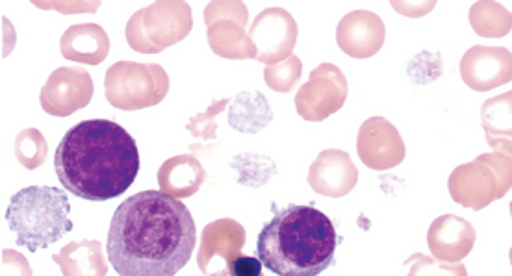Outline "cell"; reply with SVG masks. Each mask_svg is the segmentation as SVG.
<instances>
[{"instance_id":"obj_1","label":"cell","mask_w":512,"mask_h":276,"mask_svg":"<svg viewBox=\"0 0 512 276\" xmlns=\"http://www.w3.org/2000/svg\"><path fill=\"white\" fill-rule=\"evenodd\" d=\"M195 245L197 230L186 204L149 189L117 208L108 230V262L119 276H175Z\"/></svg>"},{"instance_id":"obj_2","label":"cell","mask_w":512,"mask_h":276,"mask_svg":"<svg viewBox=\"0 0 512 276\" xmlns=\"http://www.w3.org/2000/svg\"><path fill=\"white\" fill-rule=\"evenodd\" d=\"M58 180L84 201L123 195L140 173L136 139L108 119H90L69 128L54 154Z\"/></svg>"},{"instance_id":"obj_3","label":"cell","mask_w":512,"mask_h":276,"mask_svg":"<svg viewBox=\"0 0 512 276\" xmlns=\"http://www.w3.org/2000/svg\"><path fill=\"white\" fill-rule=\"evenodd\" d=\"M338 236L314 206L290 204L275 212L256 239V254L277 276H318L334 262Z\"/></svg>"},{"instance_id":"obj_4","label":"cell","mask_w":512,"mask_h":276,"mask_svg":"<svg viewBox=\"0 0 512 276\" xmlns=\"http://www.w3.org/2000/svg\"><path fill=\"white\" fill-rule=\"evenodd\" d=\"M71 202L64 189L30 186L17 191L6 210V221L19 247L30 252L49 249L73 230Z\"/></svg>"},{"instance_id":"obj_5","label":"cell","mask_w":512,"mask_h":276,"mask_svg":"<svg viewBox=\"0 0 512 276\" xmlns=\"http://www.w3.org/2000/svg\"><path fill=\"white\" fill-rule=\"evenodd\" d=\"M511 186V154L496 151L459 165L448 180L451 199L475 212L503 199Z\"/></svg>"},{"instance_id":"obj_6","label":"cell","mask_w":512,"mask_h":276,"mask_svg":"<svg viewBox=\"0 0 512 276\" xmlns=\"http://www.w3.org/2000/svg\"><path fill=\"white\" fill-rule=\"evenodd\" d=\"M192 28V10L186 2L160 0L128 19L125 36L132 51L160 54L188 38Z\"/></svg>"},{"instance_id":"obj_7","label":"cell","mask_w":512,"mask_h":276,"mask_svg":"<svg viewBox=\"0 0 512 276\" xmlns=\"http://www.w3.org/2000/svg\"><path fill=\"white\" fill-rule=\"evenodd\" d=\"M167 91L169 76L158 63L117 62L104 76L106 99L123 112L153 108L166 99Z\"/></svg>"},{"instance_id":"obj_8","label":"cell","mask_w":512,"mask_h":276,"mask_svg":"<svg viewBox=\"0 0 512 276\" xmlns=\"http://www.w3.org/2000/svg\"><path fill=\"white\" fill-rule=\"evenodd\" d=\"M208 45L219 58L256 60V47L245 28L249 25V10L240 0H216L205 10Z\"/></svg>"},{"instance_id":"obj_9","label":"cell","mask_w":512,"mask_h":276,"mask_svg":"<svg viewBox=\"0 0 512 276\" xmlns=\"http://www.w3.org/2000/svg\"><path fill=\"white\" fill-rule=\"evenodd\" d=\"M347 78L334 63H321L295 95V110L310 123H321L344 108Z\"/></svg>"},{"instance_id":"obj_10","label":"cell","mask_w":512,"mask_h":276,"mask_svg":"<svg viewBox=\"0 0 512 276\" xmlns=\"http://www.w3.org/2000/svg\"><path fill=\"white\" fill-rule=\"evenodd\" d=\"M247 241L244 226L234 219H218L205 226L197 249V264L205 276H231L232 262Z\"/></svg>"},{"instance_id":"obj_11","label":"cell","mask_w":512,"mask_h":276,"mask_svg":"<svg viewBox=\"0 0 512 276\" xmlns=\"http://www.w3.org/2000/svg\"><path fill=\"white\" fill-rule=\"evenodd\" d=\"M247 34L258 52L256 60L275 65L292 56L299 28L292 13L282 8H266L256 15Z\"/></svg>"},{"instance_id":"obj_12","label":"cell","mask_w":512,"mask_h":276,"mask_svg":"<svg viewBox=\"0 0 512 276\" xmlns=\"http://www.w3.org/2000/svg\"><path fill=\"white\" fill-rule=\"evenodd\" d=\"M95 84L86 69L58 67L41 88V108L54 117H69L86 108L93 99Z\"/></svg>"},{"instance_id":"obj_13","label":"cell","mask_w":512,"mask_h":276,"mask_svg":"<svg viewBox=\"0 0 512 276\" xmlns=\"http://www.w3.org/2000/svg\"><path fill=\"white\" fill-rule=\"evenodd\" d=\"M357 152L368 169L388 171L403 164L407 147L399 130L388 119L370 117L359 128Z\"/></svg>"},{"instance_id":"obj_14","label":"cell","mask_w":512,"mask_h":276,"mask_svg":"<svg viewBox=\"0 0 512 276\" xmlns=\"http://www.w3.org/2000/svg\"><path fill=\"white\" fill-rule=\"evenodd\" d=\"M461 78L474 91H492L512 80V52L505 47L475 45L464 52Z\"/></svg>"},{"instance_id":"obj_15","label":"cell","mask_w":512,"mask_h":276,"mask_svg":"<svg viewBox=\"0 0 512 276\" xmlns=\"http://www.w3.org/2000/svg\"><path fill=\"white\" fill-rule=\"evenodd\" d=\"M359 169L351 156L340 149H327L318 154L308 169V184L316 193L331 199H342L357 188Z\"/></svg>"},{"instance_id":"obj_16","label":"cell","mask_w":512,"mask_h":276,"mask_svg":"<svg viewBox=\"0 0 512 276\" xmlns=\"http://www.w3.org/2000/svg\"><path fill=\"white\" fill-rule=\"evenodd\" d=\"M386 28L377 13L355 10L342 17L336 28V41L347 56L366 60L383 49Z\"/></svg>"},{"instance_id":"obj_17","label":"cell","mask_w":512,"mask_h":276,"mask_svg":"<svg viewBox=\"0 0 512 276\" xmlns=\"http://www.w3.org/2000/svg\"><path fill=\"white\" fill-rule=\"evenodd\" d=\"M477 232L470 221L459 215H440L427 232V245L435 260L448 264H461L472 252Z\"/></svg>"},{"instance_id":"obj_18","label":"cell","mask_w":512,"mask_h":276,"mask_svg":"<svg viewBox=\"0 0 512 276\" xmlns=\"http://www.w3.org/2000/svg\"><path fill=\"white\" fill-rule=\"evenodd\" d=\"M60 52L71 62L99 65L110 54V38L101 25L69 26L60 39Z\"/></svg>"},{"instance_id":"obj_19","label":"cell","mask_w":512,"mask_h":276,"mask_svg":"<svg viewBox=\"0 0 512 276\" xmlns=\"http://www.w3.org/2000/svg\"><path fill=\"white\" fill-rule=\"evenodd\" d=\"M205 167L192 156H173L158 171L160 191L173 199H188L205 184Z\"/></svg>"},{"instance_id":"obj_20","label":"cell","mask_w":512,"mask_h":276,"mask_svg":"<svg viewBox=\"0 0 512 276\" xmlns=\"http://www.w3.org/2000/svg\"><path fill=\"white\" fill-rule=\"evenodd\" d=\"M64 276H106L108 262L101 241L82 239L71 241L52 256Z\"/></svg>"},{"instance_id":"obj_21","label":"cell","mask_w":512,"mask_h":276,"mask_svg":"<svg viewBox=\"0 0 512 276\" xmlns=\"http://www.w3.org/2000/svg\"><path fill=\"white\" fill-rule=\"evenodd\" d=\"M511 106L512 91H507L496 99H488L481 108V123L492 151L511 154Z\"/></svg>"},{"instance_id":"obj_22","label":"cell","mask_w":512,"mask_h":276,"mask_svg":"<svg viewBox=\"0 0 512 276\" xmlns=\"http://www.w3.org/2000/svg\"><path fill=\"white\" fill-rule=\"evenodd\" d=\"M271 121L273 112L269 108L268 99L260 91H244L234 97L229 110V123L234 130L244 134H256Z\"/></svg>"},{"instance_id":"obj_23","label":"cell","mask_w":512,"mask_h":276,"mask_svg":"<svg viewBox=\"0 0 512 276\" xmlns=\"http://www.w3.org/2000/svg\"><path fill=\"white\" fill-rule=\"evenodd\" d=\"M470 25L481 38H505L512 28V15L498 2H475L470 10Z\"/></svg>"},{"instance_id":"obj_24","label":"cell","mask_w":512,"mask_h":276,"mask_svg":"<svg viewBox=\"0 0 512 276\" xmlns=\"http://www.w3.org/2000/svg\"><path fill=\"white\" fill-rule=\"evenodd\" d=\"M47 154H49L47 139L38 128H26L15 138V156L19 164L28 171H36L45 164Z\"/></svg>"},{"instance_id":"obj_25","label":"cell","mask_w":512,"mask_h":276,"mask_svg":"<svg viewBox=\"0 0 512 276\" xmlns=\"http://www.w3.org/2000/svg\"><path fill=\"white\" fill-rule=\"evenodd\" d=\"M301 75H303V62L295 54L282 60L281 63L266 65L264 69L266 84L277 93H290L301 80Z\"/></svg>"},{"instance_id":"obj_26","label":"cell","mask_w":512,"mask_h":276,"mask_svg":"<svg viewBox=\"0 0 512 276\" xmlns=\"http://www.w3.org/2000/svg\"><path fill=\"white\" fill-rule=\"evenodd\" d=\"M227 104H229V99H219V101L212 102L206 112L190 117L186 128L193 138L205 139V141L218 138V115L223 113Z\"/></svg>"},{"instance_id":"obj_27","label":"cell","mask_w":512,"mask_h":276,"mask_svg":"<svg viewBox=\"0 0 512 276\" xmlns=\"http://www.w3.org/2000/svg\"><path fill=\"white\" fill-rule=\"evenodd\" d=\"M409 276H468V269L464 264H448L440 262L429 256H416L412 258Z\"/></svg>"},{"instance_id":"obj_28","label":"cell","mask_w":512,"mask_h":276,"mask_svg":"<svg viewBox=\"0 0 512 276\" xmlns=\"http://www.w3.org/2000/svg\"><path fill=\"white\" fill-rule=\"evenodd\" d=\"M2 276H32V267L21 252L2 251Z\"/></svg>"},{"instance_id":"obj_29","label":"cell","mask_w":512,"mask_h":276,"mask_svg":"<svg viewBox=\"0 0 512 276\" xmlns=\"http://www.w3.org/2000/svg\"><path fill=\"white\" fill-rule=\"evenodd\" d=\"M262 262L253 256H244L240 254L234 262H232L231 276H264L262 271Z\"/></svg>"}]
</instances>
